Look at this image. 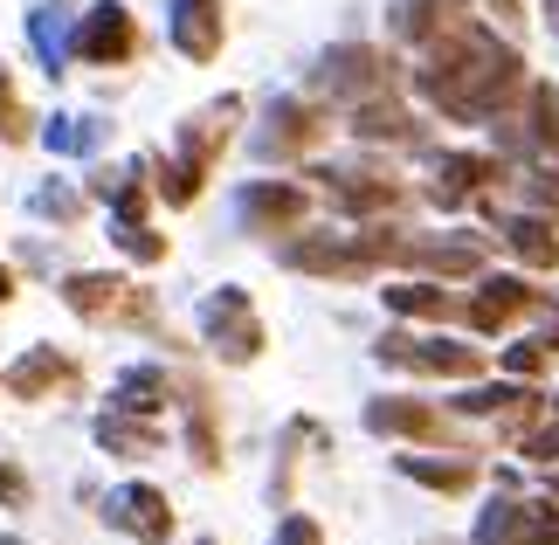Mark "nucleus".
Returning a JSON list of instances; mask_svg holds the SVG:
<instances>
[{
	"label": "nucleus",
	"mask_w": 559,
	"mask_h": 545,
	"mask_svg": "<svg viewBox=\"0 0 559 545\" xmlns=\"http://www.w3.org/2000/svg\"><path fill=\"white\" fill-rule=\"evenodd\" d=\"M421 91L436 97L449 118H498L504 104L525 91V62L511 56L498 35H484L477 21H456L449 35L428 42Z\"/></svg>",
	"instance_id": "nucleus-1"
},
{
	"label": "nucleus",
	"mask_w": 559,
	"mask_h": 545,
	"mask_svg": "<svg viewBox=\"0 0 559 545\" xmlns=\"http://www.w3.org/2000/svg\"><path fill=\"white\" fill-rule=\"evenodd\" d=\"M228 118H235V104H222V111H207V118H193V132H187V152H180V166H166V180H159V193H166L174 208L201 193L207 166H214V152L228 145Z\"/></svg>",
	"instance_id": "nucleus-2"
},
{
	"label": "nucleus",
	"mask_w": 559,
	"mask_h": 545,
	"mask_svg": "<svg viewBox=\"0 0 559 545\" xmlns=\"http://www.w3.org/2000/svg\"><path fill=\"white\" fill-rule=\"evenodd\" d=\"M380 359L386 366H407V374H449V380H463V374H477V366H484L477 345H442V339H407V332H386L380 339Z\"/></svg>",
	"instance_id": "nucleus-3"
},
{
	"label": "nucleus",
	"mask_w": 559,
	"mask_h": 545,
	"mask_svg": "<svg viewBox=\"0 0 559 545\" xmlns=\"http://www.w3.org/2000/svg\"><path fill=\"white\" fill-rule=\"evenodd\" d=\"M207 339H214V353H222V359H255V353H263V324H255L242 291L207 297Z\"/></svg>",
	"instance_id": "nucleus-4"
},
{
	"label": "nucleus",
	"mask_w": 559,
	"mask_h": 545,
	"mask_svg": "<svg viewBox=\"0 0 559 545\" xmlns=\"http://www.w3.org/2000/svg\"><path fill=\"white\" fill-rule=\"evenodd\" d=\"M386 83H394V62H386L380 49H332L325 56V91L338 97H386Z\"/></svg>",
	"instance_id": "nucleus-5"
},
{
	"label": "nucleus",
	"mask_w": 559,
	"mask_h": 545,
	"mask_svg": "<svg viewBox=\"0 0 559 545\" xmlns=\"http://www.w3.org/2000/svg\"><path fill=\"white\" fill-rule=\"evenodd\" d=\"M132 49H139V21L124 14V8L104 0V8L83 14V28H76V56L83 62H124Z\"/></svg>",
	"instance_id": "nucleus-6"
},
{
	"label": "nucleus",
	"mask_w": 559,
	"mask_h": 545,
	"mask_svg": "<svg viewBox=\"0 0 559 545\" xmlns=\"http://www.w3.org/2000/svg\"><path fill=\"white\" fill-rule=\"evenodd\" d=\"M62 304L76 318H145V297L118 276H70L62 283Z\"/></svg>",
	"instance_id": "nucleus-7"
},
{
	"label": "nucleus",
	"mask_w": 559,
	"mask_h": 545,
	"mask_svg": "<svg viewBox=\"0 0 559 545\" xmlns=\"http://www.w3.org/2000/svg\"><path fill=\"white\" fill-rule=\"evenodd\" d=\"M111 518H118L132 538H145V545H166V538H174V511H166V497H159L153 484L111 490Z\"/></svg>",
	"instance_id": "nucleus-8"
},
{
	"label": "nucleus",
	"mask_w": 559,
	"mask_h": 545,
	"mask_svg": "<svg viewBox=\"0 0 559 545\" xmlns=\"http://www.w3.org/2000/svg\"><path fill=\"white\" fill-rule=\"evenodd\" d=\"M318 139H325V111H311V104H276L270 132H263V152L290 159V152H311Z\"/></svg>",
	"instance_id": "nucleus-9"
},
{
	"label": "nucleus",
	"mask_w": 559,
	"mask_h": 545,
	"mask_svg": "<svg viewBox=\"0 0 559 545\" xmlns=\"http://www.w3.org/2000/svg\"><path fill=\"white\" fill-rule=\"evenodd\" d=\"M532 304H539V291H525V283H511V276H490L484 291L469 297V324H477V332H504V324L519 311H532Z\"/></svg>",
	"instance_id": "nucleus-10"
},
{
	"label": "nucleus",
	"mask_w": 559,
	"mask_h": 545,
	"mask_svg": "<svg viewBox=\"0 0 559 545\" xmlns=\"http://www.w3.org/2000/svg\"><path fill=\"white\" fill-rule=\"evenodd\" d=\"M242 222H249V228H290V222H305V187L255 180V187L242 193Z\"/></svg>",
	"instance_id": "nucleus-11"
},
{
	"label": "nucleus",
	"mask_w": 559,
	"mask_h": 545,
	"mask_svg": "<svg viewBox=\"0 0 559 545\" xmlns=\"http://www.w3.org/2000/svg\"><path fill=\"white\" fill-rule=\"evenodd\" d=\"M174 42L193 62H207L214 49H222V0H180L174 8Z\"/></svg>",
	"instance_id": "nucleus-12"
},
{
	"label": "nucleus",
	"mask_w": 559,
	"mask_h": 545,
	"mask_svg": "<svg viewBox=\"0 0 559 545\" xmlns=\"http://www.w3.org/2000/svg\"><path fill=\"white\" fill-rule=\"evenodd\" d=\"M498 180H504V166H498V159H469V152H456V159H442V166H436V201L456 208V201H469V193H490Z\"/></svg>",
	"instance_id": "nucleus-13"
},
{
	"label": "nucleus",
	"mask_w": 559,
	"mask_h": 545,
	"mask_svg": "<svg viewBox=\"0 0 559 545\" xmlns=\"http://www.w3.org/2000/svg\"><path fill=\"white\" fill-rule=\"evenodd\" d=\"M456 21H469V0H401L394 8V28L415 35V42H436V35L456 28Z\"/></svg>",
	"instance_id": "nucleus-14"
},
{
	"label": "nucleus",
	"mask_w": 559,
	"mask_h": 545,
	"mask_svg": "<svg viewBox=\"0 0 559 545\" xmlns=\"http://www.w3.org/2000/svg\"><path fill=\"white\" fill-rule=\"evenodd\" d=\"M332 201L346 214H380L401 201V180H386V173H332Z\"/></svg>",
	"instance_id": "nucleus-15"
},
{
	"label": "nucleus",
	"mask_w": 559,
	"mask_h": 545,
	"mask_svg": "<svg viewBox=\"0 0 559 545\" xmlns=\"http://www.w3.org/2000/svg\"><path fill=\"white\" fill-rule=\"evenodd\" d=\"M367 422H373L380 435H421V442H442V435H449L442 414H436V407H415V401H373Z\"/></svg>",
	"instance_id": "nucleus-16"
},
{
	"label": "nucleus",
	"mask_w": 559,
	"mask_h": 545,
	"mask_svg": "<svg viewBox=\"0 0 559 545\" xmlns=\"http://www.w3.org/2000/svg\"><path fill=\"white\" fill-rule=\"evenodd\" d=\"M70 380V359L56 353V345H35L21 366H8V394L14 401H35V394H49V387H62Z\"/></svg>",
	"instance_id": "nucleus-17"
},
{
	"label": "nucleus",
	"mask_w": 559,
	"mask_h": 545,
	"mask_svg": "<svg viewBox=\"0 0 559 545\" xmlns=\"http://www.w3.org/2000/svg\"><path fill=\"white\" fill-rule=\"evenodd\" d=\"M401 263L442 270V276H469L484 270V242H401Z\"/></svg>",
	"instance_id": "nucleus-18"
},
{
	"label": "nucleus",
	"mask_w": 559,
	"mask_h": 545,
	"mask_svg": "<svg viewBox=\"0 0 559 545\" xmlns=\"http://www.w3.org/2000/svg\"><path fill=\"white\" fill-rule=\"evenodd\" d=\"M353 132H359V139H415V118H407L394 97H367V104L353 111Z\"/></svg>",
	"instance_id": "nucleus-19"
},
{
	"label": "nucleus",
	"mask_w": 559,
	"mask_h": 545,
	"mask_svg": "<svg viewBox=\"0 0 559 545\" xmlns=\"http://www.w3.org/2000/svg\"><path fill=\"white\" fill-rule=\"evenodd\" d=\"M504 242L519 249L532 270H552V263H559V235H552V222H532V214H525V222H511Z\"/></svg>",
	"instance_id": "nucleus-20"
},
{
	"label": "nucleus",
	"mask_w": 559,
	"mask_h": 545,
	"mask_svg": "<svg viewBox=\"0 0 559 545\" xmlns=\"http://www.w3.org/2000/svg\"><path fill=\"white\" fill-rule=\"evenodd\" d=\"M401 470L415 476V484H436V490H469L477 484V463L456 455V463H428V455H401Z\"/></svg>",
	"instance_id": "nucleus-21"
},
{
	"label": "nucleus",
	"mask_w": 559,
	"mask_h": 545,
	"mask_svg": "<svg viewBox=\"0 0 559 545\" xmlns=\"http://www.w3.org/2000/svg\"><path fill=\"white\" fill-rule=\"evenodd\" d=\"M386 304L407 311V318H449V311H456V297L436 291V283H401V291H386Z\"/></svg>",
	"instance_id": "nucleus-22"
},
{
	"label": "nucleus",
	"mask_w": 559,
	"mask_h": 545,
	"mask_svg": "<svg viewBox=\"0 0 559 545\" xmlns=\"http://www.w3.org/2000/svg\"><path fill=\"white\" fill-rule=\"evenodd\" d=\"M97 442H104V449H124V455H153V449H159V435L145 428V422H124V414H104V422H97Z\"/></svg>",
	"instance_id": "nucleus-23"
},
{
	"label": "nucleus",
	"mask_w": 559,
	"mask_h": 545,
	"mask_svg": "<svg viewBox=\"0 0 559 545\" xmlns=\"http://www.w3.org/2000/svg\"><path fill=\"white\" fill-rule=\"evenodd\" d=\"M532 532V505H490L484 511V545H525Z\"/></svg>",
	"instance_id": "nucleus-24"
},
{
	"label": "nucleus",
	"mask_w": 559,
	"mask_h": 545,
	"mask_svg": "<svg viewBox=\"0 0 559 545\" xmlns=\"http://www.w3.org/2000/svg\"><path fill=\"white\" fill-rule=\"evenodd\" d=\"M159 401H166V374H153V366L118 380V407H124V414H153Z\"/></svg>",
	"instance_id": "nucleus-25"
},
{
	"label": "nucleus",
	"mask_w": 559,
	"mask_h": 545,
	"mask_svg": "<svg viewBox=\"0 0 559 545\" xmlns=\"http://www.w3.org/2000/svg\"><path fill=\"white\" fill-rule=\"evenodd\" d=\"M0 139H28V111H21V97H14L8 70H0Z\"/></svg>",
	"instance_id": "nucleus-26"
},
{
	"label": "nucleus",
	"mask_w": 559,
	"mask_h": 545,
	"mask_svg": "<svg viewBox=\"0 0 559 545\" xmlns=\"http://www.w3.org/2000/svg\"><path fill=\"white\" fill-rule=\"evenodd\" d=\"M525 545H559V511H552V505H532V532H525Z\"/></svg>",
	"instance_id": "nucleus-27"
},
{
	"label": "nucleus",
	"mask_w": 559,
	"mask_h": 545,
	"mask_svg": "<svg viewBox=\"0 0 559 545\" xmlns=\"http://www.w3.org/2000/svg\"><path fill=\"white\" fill-rule=\"evenodd\" d=\"M525 455H532V463H559V414H552V428L525 435Z\"/></svg>",
	"instance_id": "nucleus-28"
},
{
	"label": "nucleus",
	"mask_w": 559,
	"mask_h": 545,
	"mask_svg": "<svg viewBox=\"0 0 559 545\" xmlns=\"http://www.w3.org/2000/svg\"><path fill=\"white\" fill-rule=\"evenodd\" d=\"M35 49H41V62L56 70V56H62V28H56L49 14H35Z\"/></svg>",
	"instance_id": "nucleus-29"
},
{
	"label": "nucleus",
	"mask_w": 559,
	"mask_h": 545,
	"mask_svg": "<svg viewBox=\"0 0 559 545\" xmlns=\"http://www.w3.org/2000/svg\"><path fill=\"white\" fill-rule=\"evenodd\" d=\"M276 545H325V532H318L311 518H284V532H276Z\"/></svg>",
	"instance_id": "nucleus-30"
},
{
	"label": "nucleus",
	"mask_w": 559,
	"mask_h": 545,
	"mask_svg": "<svg viewBox=\"0 0 559 545\" xmlns=\"http://www.w3.org/2000/svg\"><path fill=\"white\" fill-rule=\"evenodd\" d=\"M511 374H539V366H546V345H511Z\"/></svg>",
	"instance_id": "nucleus-31"
},
{
	"label": "nucleus",
	"mask_w": 559,
	"mask_h": 545,
	"mask_svg": "<svg viewBox=\"0 0 559 545\" xmlns=\"http://www.w3.org/2000/svg\"><path fill=\"white\" fill-rule=\"evenodd\" d=\"M35 208L56 214V222H70V214H76V193H56V187H49V193H35Z\"/></svg>",
	"instance_id": "nucleus-32"
},
{
	"label": "nucleus",
	"mask_w": 559,
	"mask_h": 545,
	"mask_svg": "<svg viewBox=\"0 0 559 545\" xmlns=\"http://www.w3.org/2000/svg\"><path fill=\"white\" fill-rule=\"evenodd\" d=\"M21 497H28V484H21V470H8V463H0V505H21Z\"/></svg>",
	"instance_id": "nucleus-33"
},
{
	"label": "nucleus",
	"mask_w": 559,
	"mask_h": 545,
	"mask_svg": "<svg viewBox=\"0 0 559 545\" xmlns=\"http://www.w3.org/2000/svg\"><path fill=\"white\" fill-rule=\"evenodd\" d=\"M532 193H539V201H546V208L559 214V180H532Z\"/></svg>",
	"instance_id": "nucleus-34"
},
{
	"label": "nucleus",
	"mask_w": 559,
	"mask_h": 545,
	"mask_svg": "<svg viewBox=\"0 0 559 545\" xmlns=\"http://www.w3.org/2000/svg\"><path fill=\"white\" fill-rule=\"evenodd\" d=\"M0 297H14V276L8 270H0Z\"/></svg>",
	"instance_id": "nucleus-35"
},
{
	"label": "nucleus",
	"mask_w": 559,
	"mask_h": 545,
	"mask_svg": "<svg viewBox=\"0 0 559 545\" xmlns=\"http://www.w3.org/2000/svg\"><path fill=\"white\" fill-rule=\"evenodd\" d=\"M552 490H559V476H552Z\"/></svg>",
	"instance_id": "nucleus-36"
}]
</instances>
